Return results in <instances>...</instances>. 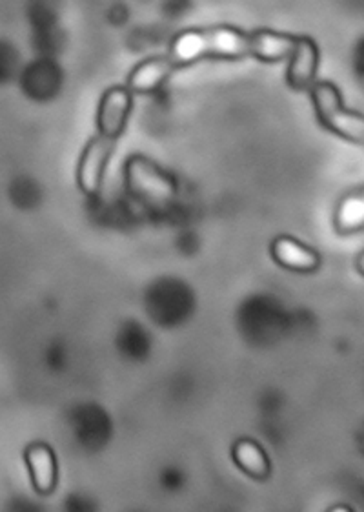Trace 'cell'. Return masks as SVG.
Wrapping results in <instances>:
<instances>
[{
	"label": "cell",
	"mask_w": 364,
	"mask_h": 512,
	"mask_svg": "<svg viewBox=\"0 0 364 512\" xmlns=\"http://www.w3.org/2000/svg\"><path fill=\"white\" fill-rule=\"evenodd\" d=\"M168 59L177 70L206 59L243 61L250 57V35L230 24L179 31L168 46Z\"/></svg>",
	"instance_id": "cell-1"
},
{
	"label": "cell",
	"mask_w": 364,
	"mask_h": 512,
	"mask_svg": "<svg viewBox=\"0 0 364 512\" xmlns=\"http://www.w3.org/2000/svg\"><path fill=\"white\" fill-rule=\"evenodd\" d=\"M124 188L135 201L152 208L170 205L177 195L172 174L142 154H133L124 163Z\"/></svg>",
	"instance_id": "cell-2"
},
{
	"label": "cell",
	"mask_w": 364,
	"mask_h": 512,
	"mask_svg": "<svg viewBox=\"0 0 364 512\" xmlns=\"http://www.w3.org/2000/svg\"><path fill=\"white\" fill-rule=\"evenodd\" d=\"M315 117L328 132L364 146V113L346 108L343 93L332 81L315 82L310 90Z\"/></svg>",
	"instance_id": "cell-3"
},
{
	"label": "cell",
	"mask_w": 364,
	"mask_h": 512,
	"mask_svg": "<svg viewBox=\"0 0 364 512\" xmlns=\"http://www.w3.org/2000/svg\"><path fill=\"white\" fill-rule=\"evenodd\" d=\"M117 141L106 139L102 135L91 137L84 146L79 163H77V186L82 194L95 197L101 192L106 177V168L110 164Z\"/></svg>",
	"instance_id": "cell-4"
},
{
	"label": "cell",
	"mask_w": 364,
	"mask_h": 512,
	"mask_svg": "<svg viewBox=\"0 0 364 512\" xmlns=\"http://www.w3.org/2000/svg\"><path fill=\"white\" fill-rule=\"evenodd\" d=\"M133 110V93L126 86H112L102 93L97 108L99 135L119 141L126 132Z\"/></svg>",
	"instance_id": "cell-5"
},
{
	"label": "cell",
	"mask_w": 364,
	"mask_h": 512,
	"mask_svg": "<svg viewBox=\"0 0 364 512\" xmlns=\"http://www.w3.org/2000/svg\"><path fill=\"white\" fill-rule=\"evenodd\" d=\"M270 256L279 267L294 274H314L323 263V257L314 246L292 236H279L270 243Z\"/></svg>",
	"instance_id": "cell-6"
},
{
	"label": "cell",
	"mask_w": 364,
	"mask_h": 512,
	"mask_svg": "<svg viewBox=\"0 0 364 512\" xmlns=\"http://www.w3.org/2000/svg\"><path fill=\"white\" fill-rule=\"evenodd\" d=\"M319 61H321V52L319 46L312 37L301 35L297 39V46L292 57L288 59V68H286V82L295 92H304L312 90L317 72H319Z\"/></svg>",
	"instance_id": "cell-7"
},
{
	"label": "cell",
	"mask_w": 364,
	"mask_h": 512,
	"mask_svg": "<svg viewBox=\"0 0 364 512\" xmlns=\"http://www.w3.org/2000/svg\"><path fill=\"white\" fill-rule=\"evenodd\" d=\"M173 72H177V68L168 59V55L144 59L128 75L126 88L133 95H148V93L157 92L168 82Z\"/></svg>",
	"instance_id": "cell-8"
},
{
	"label": "cell",
	"mask_w": 364,
	"mask_h": 512,
	"mask_svg": "<svg viewBox=\"0 0 364 512\" xmlns=\"http://www.w3.org/2000/svg\"><path fill=\"white\" fill-rule=\"evenodd\" d=\"M250 35V57L266 64L288 61L295 52L297 39L290 33L273 30H255Z\"/></svg>",
	"instance_id": "cell-9"
},
{
	"label": "cell",
	"mask_w": 364,
	"mask_h": 512,
	"mask_svg": "<svg viewBox=\"0 0 364 512\" xmlns=\"http://www.w3.org/2000/svg\"><path fill=\"white\" fill-rule=\"evenodd\" d=\"M26 463L30 469L31 483L35 491L41 494H50L57 487L59 469H57V456L46 443H33L26 449Z\"/></svg>",
	"instance_id": "cell-10"
},
{
	"label": "cell",
	"mask_w": 364,
	"mask_h": 512,
	"mask_svg": "<svg viewBox=\"0 0 364 512\" xmlns=\"http://www.w3.org/2000/svg\"><path fill=\"white\" fill-rule=\"evenodd\" d=\"M232 460L239 471L253 480H268L272 476V461L263 445L252 438H241L232 447Z\"/></svg>",
	"instance_id": "cell-11"
},
{
	"label": "cell",
	"mask_w": 364,
	"mask_h": 512,
	"mask_svg": "<svg viewBox=\"0 0 364 512\" xmlns=\"http://www.w3.org/2000/svg\"><path fill=\"white\" fill-rule=\"evenodd\" d=\"M334 226L341 236H352L364 230V190L346 194L337 203Z\"/></svg>",
	"instance_id": "cell-12"
},
{
	"label": "cell",
	"mask_w": 364,
	"mask_h": 512,
	"mask_svg": "<svg viewBox=\"0 0 364 512\" xmlns=\"http://www.w3.org/2000/svg\"><path fill=\"white\" fill-rule=\"evenodd\" d=\"M355 268H357V272L364 277V250H361V252L355 256Z\"/></svg>",
	"instance_id": "cell-13"
}]
</instances>
